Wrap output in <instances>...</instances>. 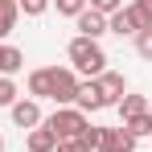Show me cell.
<instances>
[{
	"label": "cell",
	"instance_id": "obj_1",
	"mask_svg": "<svg viewBox=\"0 0 152 152\" xmlns=\"http://www.w3.org/2000/svg\"><path fill=\"white\" fill-rule=\"evenodd\" d=\"M66 53H70V70H74V74L99 78L103 70H107V53H103V45L91 41V37H74Z\"/></svg>",
	"mask_w": 152,
	"mask_h": 152
},
{
	"label": "cell",
	"instance_id": "obj_2",
	"mask_svg": "<svg viewBox=\"0 0 152 152\" xmlns=\"http://www.w3.org/2000/svg\"><path fill=\"white\" fill-rule=\"evenodd\" d=\"M86 124H91V119H86V115H82L78 107H58V111H53L50 119H45V127H50V132L58 136V140H78Z\"/></svg>",
	"mask_w": 152,
	"mask_h": 152
},
{
	"label": "cell",
	"instance_id": "obj_3",
	"mask_svg": "<svg viewBox=\"0 0 152 152\" xmlns=\"http://www.w3.org/2000/svg\"><path fill=\"white\" fill-rule=\"evenodd\" d=\"M95 86H99V95H103V107H115V103L127 95L124 74H115V70H103V74L95 78Z\"/></svg>",
	"mask_w": 152,
	"mask_h": 152
},
{
	"label": "cell",
	"instance_id": "obj_4",
	"mask_svg": "<svg viewBox=\"0 0 152 152\" xmlns=\"http://www.w3.org/2000/svg\"><path fill=\"white\" fill-rule=\"evenodd\" d=\"M74 95H78V74H74V70H58V66H53V103H58V107H70Z\"/></svg>",
	"mask_w": 152,
	"mask_h": 152
},
{
	"label": "cell",
	"instance_id": "obj_5",
	"mask_svg": "<svg viewBox=\"0 0 152 152\" xmlns=\"http://www.w3.org/2000/svg\"><path fill=\"white\" fill-rule=\"evenodd\" d=\"M95 152H136V136H127L124 127H103V140Z\"/></svg>",
	"mask_w": 152,
	"mask_h": 152
},
{
	"label": "cell",
	"instance_id": "obj_6",
	"mask_svg": "<svg viewBox=\"0 0 152 152\" xmlns=\"http://www.w3.org/2000/svg\"><path fill=\"white\" fill-rule=\"evenodd\" d=\"M74 21H78V37H91V41H99L103 33H107V17H103V12H95V8H82Z\"/></svg>",
	"mask_w": 152,
	"mask_h": 152
},
{
	"label": "cell",
	"instance_id": "obj_7",
	"mask_svg": "<svg viewBox=\"0 0 152 152\" xmlns=\"http://www.w3.org/2000/svg\"><path fill=\"white\" fill-rule=\"evenodd\" d=\"M8 111H12V124L17 127H41V107H37V99H17Z\"/></svg>",
	"mask_w": 152,
	"mask_h": 152
},
{
	"label": "cell",
	"instance_id": "obj_8",
	"mask_svg": "<svg viewBox=\"0 0 152 152\" xmlns=\"http://www.w3.org/2000/svg\"><path fill=\"white\" fill-rule=\"evenodd\" d=\"M74 107L82 111V115H86V111H103V95H99V86H95V78H91V82H78Z\"/></svg>",
	"mask_w": 152,
	"mask_h": 152
},
{
	"label": "cell",
	"instance_id": "obj_9",
	"mask_svg": "<svg viewBox=\"0 0 152 152\" xmlns=\"http://www.w3.org/2000/svg\"><path fill=\"white\" fill-rule=\"evenodd\" d=\"M29 95H33V99H53V66L29 74Z\"/></svg>",
	"mask_w": 152,
	"mask_h": 152
},
{
	"label": "cell",
	"instance_id": "obj_10",
	"mask_svg": "<svg viewBox=\"0 0 152 152\" xmlns=\"http://www.w3.org/2000/svg\"><path fill=\"white\" fill-rule=\"evenodd\" d=\"M58 148V136H53L50 127H29V152H53Z\"/></svg>",
	"mask_w": 152,
	"mask_h": 152
},
{
	"label": "cell",
	"instance_id": "obj_11",
	"mask_svg": "<svg viewBox=\"0 0 152 152\" xmlns=\"http://www.w3.org/2000/svg\"><path fill=\"white\" fill-rule=\"evenodd\" d=\"M115 107H119L124 124H127V119H140V115H148V99H144V95H124Z\"/></svg>",
	"mask_w": 152,
	"mask_h": 152
},
{
	"label": "cell",
	"instance_id": "obj_12",
	"mask_svg": "<svg viewBox=\"0 0 152 152\" xmlns=\"http://www.w3.org/2000/svg\"><path fill=\"white\" fill-rule=\"evenodd\" d=\"M21 66H25V53L17 50V45H0V74H4V78H12Z\"/></svg>",
	"mask_w": 152,
	"mask_h": 152
},
{
	"label": "cell",
	"instance_id": "obj_13",
	"mask_svg": "<svg viewBox=\"0 0 152 152\" xmlns=\"http://www.w3.org/2000/svg\"><path fill=\"white\" fill-rule=\"evenodd\" d=\"M17 17H21V8H17V0H0V41L17 29Z\"/></svg>",
	"mask_w": 152,
	"mask_h": 152
},
{
	"label": "cell",
	"instance_id": "obj_14",
	"mask_svg": "<svg viewBox=\"0 0 152 152\" xmlns=\"http://www.w3.org/2000/svg\"><path fill=\"white\" fill-rule=\"evenodd\" d=\"M127 17H132V25H136V33H144V29H152V8L144 4V0L127 4Z\"/></svg>",
	"mask_w": 152,
	"mask_h": 152
},
{
	"label": "cell",
	"instance_id": "obj_15",
	"mask_svg": "<svg viewBox=\"0 0 152 152\" xmlns=\"http://www.w3.org/2000/svg\"><path fill=\"white\" fill-rule=\"evenodd\" d=\"M107 33H119V37H127V33H136V25H132V17H127V8H119V12H111V17H107Z\"/></svg>",
	"mask_w": 152,
	"mask_h": 152
},
{
	"label": "cell",
	"instance_id": "obj_16",
	"mask_svg": "<svg viewBox=\"0 0 152 152\" xmlns=\"http://www.w3.org/2000/svg\"><path fill=\"white\" fill-rule=\"evenodd\" d=\"M99 140H103V127H95V124H86V127H82V136H78V144H82L86 152L99 148Z\"/></svg>",
	"mask_w": 152,
	"mask_h": 152
},
{
	"label": "cell",
	"instance_id": "obj_17",
	"mask_svg": "<svg viewBox=\"0 0 152 152\" xmlns=\"http://www.w3.org/2000/svg\"><path fill=\"white\" fill-rule=\"evenodd\" d=\"M124 132L140 140V136H148V132H152V119H148V115H140V119H127V124H124Z\"/></svg>",
	"mask_w": 152,
	"mask_h": 152
},
{
	"label": "cell",
	"instance_id": "obj_18",
	"mask_svg": "<svg viewBox=\"0 0 152 152\" xmlns=\"http://www.w3.org/2000/svg\"><path fill=\"white\" fill-rule=\"evenodd\" d=\"M53 8H58V17H78L86 8V0H53Z\"/></svg>",
	"mask_w": 152,
	"mask_h": 152
},
{
	"label": "cell",
	"instance_id": "obj_19",
	"mask_svg": "<svg viewBox=\"0 0 152 152\" xmlns=\"http://www.w3.org/2000/svg\"><path fill=\"white\" fill-rule=\"evenodd\" d=\"M136 53H140L144 62H152V29H144V33H136Z\"/></svg>",
	"mask_w": 152,
	"mask_h": 152
},
{
	"label": "cell",
	"instance_id": "obj_20",
	"mask_svg": "<svg viewBox=\"0 0 152 152\" xmlns=\"http://www.w3.org/2000/svg\"><path fill=\"white\" fill-rule=\"evenodd\" d=\"M86 8H95V12H103V17H111V12L124 8V0H86Z\"/></svg>",
	"mask_w": 152,
	"mask_h": 152
},
{
	"label": "cell",
	"instance_id": "obj_21",
	"mask_svg": "<svg viewBox=\"0 0 152 152\" xmlns=\"http://www.w3.org/2000/svg\"><path fill=\"white\" fill-rule=\"evenodd\" d=\"M12 103H17V82L0 78V107H12Z\"/></svg>",
	"mask_w": 152,
	"mask_h": 152
},
{
	"label": "cell",
	"instance_id": "obj_22",
	"mask_svg": "<svg viewBox=\"0 0 152 152\" xmlns=\"http://www.w3.org/2000/svg\"><path fill=\"white\" fill-rule=\"evenodd\" d=\"M17 8H21L25 17H41V12L50 8V0H17Z\"/></svg>",
	"mask_w": 152,
	"mask_h": 152
},
{
	"label": "cell",
	"instance_id": "obj_23",
	"mask_svg": "<svg viewBox=\"0 0 152 152\" xmlns=\"http://www.w3.org/2000/svg\"><path fill=\"white\" fill-rule=\"evenodd\" d=\"M53 152H86V148H82L78 140H58V148H53Z\"/></svg>",
	"mask_w": 152,
	"mask_h": 152
},
{
	"label": "cell",
	"instance_id": "obj_24",
	"mask_svg": "<svg viewBox=\"0 0 152 152\" xmlns=\"http://www.w3.org/2000/svg\"><path fill=\"white\" fill-rule=\"evenodd\" d=\"M148 119H152V103H148Z\"/></svg>",
	"mask_w": 152,
	"mask_h": 152
},
{
	"label": "cell",
	"instance_id": "obj_25",
	"mask_svg": "<svg viewBox=\"0 0 152 152\" xmlns=\"http://www.w3.org/2000/svg\"><path fill=\"white\" fill-rule=\"evenodd\" d=\"M0 152H4V140H0Z\"/></svg>",
	"mask_w": 152,
	"mask_h": 152
},
{
	"label": "cell",
	"instance_id": "obj_26",
	"mask_svg": "<svg viewBox=\"0 0 152 152\" xmlns=\"http://www.w3.org/2000/svg\"><path fill=\"white\" fill-rule=\"evenodd\" d=\"M144 4H148V8H152V0H144Z\"/></svg>",
	"mask_w": 152,
	"mask_h": 152
}]
</instances>
